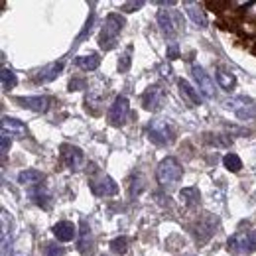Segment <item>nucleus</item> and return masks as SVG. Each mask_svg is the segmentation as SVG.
Here are the masks:
<instances>
[{"label": "nucleus", "mask_w": 256, "mask_h": 256, "mask_svg": "<svg viewBox=\"0 0 256 256\" xmlns=\"http://www.w3.org/2000/svg\"><path fill=\"white\" fill-rule=\"evenodd\" d=\"M215 228H217V219L213 217V215H203L197 224L193 226V234H195V238L199 240V242H207L213 234H215Z\"/></svg>", "instance_id": "obj_9"}, {"label": "nucleus", "mask_w": 256, "mask_h": 256, "mask_svg": "<svg viewBox=\"0 0 256 256\" xmlns=\"http://www.w3.org/2000/svg\"><path fill=\"white\" fill-rule=\"evenodd\" d=\"M158 4H160V6H174L176 2H174V0H170V2H158Z\"/></svg>", "instance_id": "obj_37"}, {"label": "nucleus", "mask_w": 256, "mask_h": 256, "mask_svg": "<svg viewBox=\"0 0 256 256\" xmlns=\"http://www.w3.org/2000/svg\"><path fill=\"white\" fill-rule=\"evenodd\" d=\"M184 8H186V12H188V16L192 18V22L195 26H199V28H207V14H205V10H203V6L199 4V2H192V0H188V2H184Z\"/></svg>", "instance_id": "obj_12"}, {"label": "nucleus", "mask_w": 256, "mask_h": 256, "mask_svg": "<svg viewBox=\"0 0 256 256\" xmlns=\"http://www.w3.org/2000/svg\"><path fill=\"white\" fill-rule=\"evenodd\" d=\"M2 130L8 132V134H18V136H26L28 134V128L22 120L18 118H12V116H2Z\"/></svg>", "instance_id": "obj_18"}, {"label": "nucleus", "mask_w": 256, "mask_h": 256, "mask_svg": "<svg viewBox=\"0 0 256 256\" xmlns=\"http://www.w3.org/2000/svg\"><path fill=\"white\" fill-rule=\"evenodd\" d=\"M75 64L79 69H83V71H95L96 67L100 65V58L96 56V54H89V56H79L77 60H75Z\"/></svg>", "instance_id": "obj_21"}, {"label": "nucleus", "mask_w": 256, "mask_h": 256, "mask_svg": "<svg viewBox=\"0 0 256 256\" xmlns=\"http://www.w3.org/2000/svg\"><path fill=\"white\" fill-rule=\"evenodd\" d=\"M166 58H168L170 62H174V60L180 58V46H178L176 42H172V44L168 46V50H166Z\"/></svg>", "instance_id": "obj_29"}, {"label": "nucleus", "mask_w": 256, "mask_h": 256, "mask_svg": "<svg viewBox=\"0 0 256 256\" xmlns=\"http://www.w3.org/2000/svg\"><path fill=\"white\" fill-rule=\"evenodd\" d=\"M180 199H182V203L186 205V207H197L199 205V201H201V193L197 188H184L182 192H180Z\"/></svg>", "instance_id": "obj_20"}, {"label": "nucleus", "mask_w": 256, "mask_h": 256, "mask_svg": "<svg viewBox=\"0 0 256 256\" xmlns=\"http://www.w3.org/2000/svg\"><path fill=\"white\" fill-rule=\"evenodd\" d=\"M182 176H184L182 164L172 156L164 158L158 166V172H156V178H158V184H160L162 190H174L180 184Z\"/></svg>", "instance_id": "obj_1"}, {"label": "nucleus", "mask_w": 256, "mask_h": 256, "mask_svg": "<svg viewBox=\"0 0 256 256\" xmlns=\"http://www.w3.org/2000/svg\"><path fill=\"white\" fill-rule=\"evenodd\" d=\"M142 6H144L142 0H134V2H124V4L120 6V10H122V12H136V10L142 8Z\"/></svg>", "instance_id": "obj_31"}, {"label": "nucleus", "mask_w": 256, "mask_h": 256, "mask_svg": "<svg viewBox=\"0 0 256 256\" xmlns=\"http://www.w3.org/2000/svg\"><path fill=\"white\" fill-rule=\"evenodd\" d=\"M122 28H124V18L120 14H116V12L108 14L106 20H104V26L100 30V36H98L100 50H104V52L112 50L116 46V38H118V34L122 32Z\"/></svg>", "instance_id": "obj_2"}, {"label": "nucleus", "mask_w": 256, "mask_h": 256, "mask_svg": "<svg viewBox=\"0 0 256 256\" xmlns=\"http://www.w3.org/2000/svg\"><path fill=\"white\" fill-rule=\"evenodd\" d=\"M62 71H64V62H54V64L42 67V69L36 73L34 79H36V83H50V81L58 79Z\"/></svg>", "instance_id": "obj_13"}, {"label": "nucleus", "mask_w": 256, "mask_h": 256, "mask_svg": "<svg viewBox=\"0 0 256 256\" xmlns=\"http://www.w3.org/2000/svg\"><path fill=\"white\" fill-rule=\"evenodd\" d=\"M158 69H160V75L164 77V79H170V77H172V73H174V71H172V67H170L168 64H162Z\"/></svg>", "instance_id": "obj_33"}, {"label": "nucleus", "mask_w": 256, "mask_h": 256, "mask_svg": "<svg viewBox=\"0 0 256 256\" xmlns=\"http://www.w3.org/2000/svg\"><path fill=\"white\" fill-rule=\"evenodd\" d=\"M244 8H248V10H244L248 16H254L256 18V2H244Z\"/></svg>", "instance_id": "obj_35"}, {"label": "nucleus", "mask_w": 256, "mask_h": 256, "mask_svg": "<svg viewBox=\"0 0 256 256\" xmlns=\"http://www.w3.org/2000/svg\"><path fill=\"white\" fill-rule=\"evenodd\" d=\"M146 132H148L150 140H152L154 144H158V146H168V144L174 142V130L170 126V122L164 120V118H154V120H150Z\"/></svg>", "instance_id": "obj_4"}, {"label": "nucleus", "mask_w": 256, "mask_h": 256, "mask_svg": "<svg viewBox=\"0 0 256 256\" xmlns=\"http://www.w3.org/2000/svg\"><path fill=\"white\" fill-rule=\"evenodd\" d=\"M228 252L238 256L252 254L256 250V230H238L226 242Z\"/></svg>", "instance_id": "obj_3"}, {"label": "nucleus", "mask_w": 256, "mask_h": 256, "mask_svg": "<svg viewBox=\"0 0 256 256\" xmlns=\"http://www.w3.org/2000/svg\"><path fill=\"white\" fill-rule=\"evenodd\" d=\"M164 98H166V91L162 89L160 85H150L144 95H142V104L146 110H160L162 104H164Z\"/></svg>", "instance_id": "obj_10"}, {"label": "nucleus", "mask_w": 256, "mask_h": 256, "mask_svg": "<svg viewBox=\"0 0 256 256\" xmlns=\"http://www.w3.org/2000/svg\"><path fill=\"white\" fill-rule=\"evenodd\" d=\"M12 256H30V254H28L26 250H22V248H16V250H14V254H12Z\"/></svg>", "instance_id": "obj_36"}, {"label": "nucleus", "mask_w": 256, "mask_h": 256, "mask_svg": "<svg viewBox=\"0 0 256 256\" xmlns=\"http://www.w3.org/2000/svg\"><path fill=\"white\" fill-rule=\"evenodd\" d=\"M18 102L30 110H36V112H46L52 104V98L50 96H20Z\"/></svg>", "instance_id": "obj_15"}, {"label": "nucleus", "mask_w": 256, "mask_h": 256, "mask_svg": "<svg viewBox=\"0 0 256 256\" xmlns=\"http://www.w3.org/2000/svg\"><path fill=\"white\" fill-rule=\"evenodd\" d=\"M223 164L224 168L228 170V172H240V168H242V162H240V158L236 156V154H232V152H228L226 156L223 158Z\"/></svg>", "instance_id": "obj_25"}, {"label": "nucleus", "mask_w": 256, "mask_h": 256, "mask_svg": "<svg viewBox=\"0 0 256 256\" xmlns=\"http://www.w3.org/2000/svg\"><path fill=\"white\" fill-rule=\"evenodd\" d=\"M83 87H85V81H81V79H75V81L69 83V91H79Z\"/></svg>", "instance_id": "obj_34"}, {"label": "nucleus", "mask_w": 256, "mask_h": 256, "mask_svg": "<svg viewBox=\"0 0 256 256\" xmlns=\"http://www.w3.org/2000/svg\"><path fill=\"white\" fill-rule=\"evenodd\" d=\"M217 83H219V87L224 89V91H232L234 85H236V77H234L232 73H228V71L219 69V71H217Z\"/></svg>", "instance_id": "obj_23"}, {"label": "nucleus", "mask_w": 256, "mask_h": 256, "mask_svg": "<svg viewBox=\"0 0 256 256\" xmlns=\"http://www.w3.org/2000/svg\"><path fill=\"white\" fill-rule=\"evenodd\" d=\"M10 136H12V134H8V132L2 130V158H6V154H8L10 146H12V138H10Z\"/></svg>", "instance_id": "obj_30"}, {"label": "nucleus", "mask_w": 256, "mask_h": 256, "mask_svg": "<svg viewBox=\"0 0 256 256\" xmlns=\"http://www.w3.org/2000/svg\"><path fill=\"white\" fill-rule=\"evenodd\" d=\"M128 110H130V104H128V98L124 95L116 96L114 102L110 104L108 108V122L112 126H122L126 122Z\"/></svg>", "instance_id": "obj_8"}, {"label": "nucleus", "mask_w": 256, "mask_h": 256, "mask_svg": "<svg viewBox=\"0 0 256 256\" xmlns=\"http://www.w3.org/2000/svg\"><path fill=\"white\" fill-rule=\"evenodd\" d=\"M110 250L116 252V254H124V252L128 250L126 236H118V238H114V240L110 242Z\"/></svg>", "instance_id": "obj_26"}, {"label": "nucleus", "mask_w": 256, "mask_h": 256, "mask_svg": "<svg viewBox=\"0 0 256 256\" xmlns=\"http://www.w3.org/2000/svg\"><path fill=\"white\" fill-rule=\"evenodd\" d=\"M89 186L96 197H110V195L118 193V186L114 184V180L110 176H106L104 172H98V170H95V178H91Z\"/></svg>", "instance_id": "obj_5"}, {"label": "nucleus", "mask_w": 256, "mask_h": 256, "mask_svg": "<svg viewBox=\"0 0 256 256\" xmlns=\"http://www.w3.org/2000/svg\"><path fill=\"white\" fill-rule=\"evenodd\" d=\"M192 73H193L195 83H197L199 93L205 96V98L213 100V98H215V83H213V79L205 73V69H203L201 65H197V64L192 65Z\"/></svg>", "instance_id": "obj_7"}, {"label": "nucleus", "mask_w": 256, "mask_h": 256, "mask_svg": "<svg viewBox=\"0 0 256 256\" xmlns=\"http://www.w3.org/2000/svg\"><path fill=\"white\" fill-rule=\"evenodd\" d=\"M158 26L166 36H176L182 32V16L176 10H160L158 12Z\"/></svg>", "instance_id": "obj_6"}, {"label": "nucleus", "mask_w": 256, "mask_h": 256, "mask_svg": "<svg viewBox=\"0 0 256 256\" xmlns=\"http://www.w3.org/2000/svg\"><path fill=\"white\" fill-rule=\"evenodd\" d=\"M28 195H30V199H32L38 207H42V209H50V207H52V195L46 192V188H44V186L30 188Z\"/></svg>", "instance_id": "obj_17"}, {"label": "nucleus", "mask_w": 256, "mask_h": 256, "mask_svg": "<svg viewBox=\"0 0 256 256\" xmlns=\"http://www.w3.org/2000/svg\"><path fill=\"white\" fill-rule=\"evenodd\" d=\"M65 248L58 242H48L46 244V250H44V256H64Z\"/></svg>", "instance_id": "obj_27"}, {"label": "nucleus", "mask_w": 256, "mask_h": 256, "mask_svg": "<svg viewBox=\"0 0 256 256\" xmlns=\"http://www.w3.org/2000/svg\"><path fill=\"white\" fill-rule=\"evenodd\" d=\"M130 64H132V48H128L126 52L122 54V58L118 62V71L120 73H126L128 69H130Z\"/></svg>", "instance_id": "obj_28"}, {"label": "nucleus", "mask_w": 256, "mask_h": 256, "mask_svg": "<svg viewBox=\"0 0 256 256\" xmlns=\"http://www.w3.org/2000/svg\"><path fill=\"white\" fill-rule=\"evenodd\" d=\"M178 85H180V93H182V96L186 98V102H188L190 106H197V104H201V95H199V91H197L195 87H192L186 79H180V81H178Z\"/></svg>", "instance_id": "obj_16"}, {"label": "nucleus", "mask_w": 256, "mask_h": 256, "mask_svg": "<svg viewBox=\"0 0 256 256\" xmlns=\"http://www.w3.org/2000/svg\"><path fill=\"white\" fill-rule=\"evenodd\" d=\"M62 160L67 168L71 170H79L85 162V156H83V150L73 146V144H62Z\"/></svg>", "instance_id": "obj_11"}, {"label": "nucleus", "mask_w": 256, "mask_h": 256, "mask_svg": "<svg viewBox=\"0 0 256 256\" xmlns=\"http://www.w3.org/2000/svg\"><path fill=\"white\" fill-rule=\"evenodd\" d=\"M77 232H79L77 226L71 223V221H60V223L54 224V234L62 242H69V240L77 238Z\"/></svg>", "instance_id": "obj_14"}, {"label": "nucleus", "mask_w": 256, "mask_h": 256, "mask_svg": "<svg viewBox=\"0 0 256 256\" xmlns=\"http://www.w3.org/2000/svg\"><path fill=\"white\" fill-rule=\"evenodd\" d=\"M0 83H2V89L4 91H10L14 85H16V73L8 67H2V73H0Z\"/></svg>", "instance_id": "obj_24"}, {"label": "nucleus", "mask_w": 256, "mask_h": 256, "mask_svg": "<svg viewBox=\"0 0 256 256\" xmlns=\"http://www.w3.org/2000/svg\"><path fill=\"white\" fill-rule=\"evenodd\" d=\"M207 142H211V144H215V146H230V138H221V136L207 138Z\"/></svg>", "instance_id": "obj_32"}, {"label": "nucleus", "mask_w": 256, "mask_h": 256, "mask_svg": "<svg viewBox=\"0 0 256 256\" xmlns=\"http://www.w3.org/2000/svg\"><path fill=\"white\" fill-rule=\"evenodd\" d=\"M42 182H44V174L38 172V170H24V172H20V176H18V184L28 186V188L42 186Z\"/></svg>", "instance_id": "obj_19"}, {"label": "nucleus", "mask_w": 256, "mask_h": 256, "mask_svg": "<svg viewBox=\"0 0 256 256\" xmlns=\"http://www.w3.org/2000/svg\"><path fill=\"white\" fill-rule=\"evenodd\" d=\"M81 238H79V250L87 252L91 250V226L87 223V219H81V230H79Z\"/></svg>", "instance_id": "obj_22"}]
</instances>
